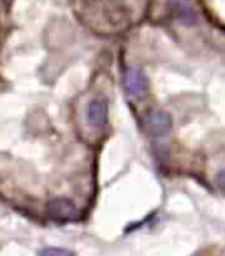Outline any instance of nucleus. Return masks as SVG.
Masks as SVG:
<instances>
[{"mask_svg":"<svg viewBox=\"0 0 225 256\" xmlns=\"http://www.w3.org/2000/svg\"><path fill=\"white\" fill-rule=\"evenodd\" d=\"M108 104L105 99H92L86 105V120L91 126H100L106 122Z\"/></svg>","mask_w":225,"mask_h":256,"instance_id":"5","label":"nucleus"},{"mask_svg":"<svg viewBox=\"0 0 225 256\" xmlns=\"http://www.w3.org/2000/svg\"><path fill=\"white\" fill-rule=\"evenodd\" d=\"M168 6H170V11L174 19L178 22H180L182 25L193 26L198 24L199 16H198L194 5L190 2V0H170V2H168Z\"/></svg>","mask_w":225,"mask_h":256,"instance_id":"1","label":"nucleus"},{"mask_svg":"<svg viewBox=\"0 0 225 256\" xmlns=\"http://www.w3.org/2000/svg\"><path fill=\"white\" fill-rule=\"evenodd\" d=\"M125 90L131 98H142L148 90V80L145 74L138 68H128L125 72Z\"/></svg>","mask_w":225,"mask_h":256,"instance_id":"3","label":"nucleus"},{"mask_svg":"<svg viewBox=\"0 0 225 256\" xmlns=\"http://www.w3.org/2000/svg\"><path fill=\"white\" fill-rule=\"evenodd\" d=\"M40 254H71V252L64 250V248H44L40 250Z\"/></svg>","mask_w":225,"mask_h":256,"instance_id":"6","label":"nucleus"},{"mask_svg":"<svg viewBox=\"0 0 225 256\" xmlns=\"http://www.w3.org/2000/svg\"><path fill=\"white\" fill-rule=\"evenodd\" d=\"M48 213L52 219H58V221H72L78 216V207L70 199L54 198L48 204Z\"/></svg>","mask_w":225,"mask_h":256,"instance_id":"4","label":"nucleus"},{"mask_svg":"<svg viewBox=\"0 0 225 256\" xmlns=\"http://www.w3.org/2000/svg\"><path fill=\"white\" fill-rule=\"evenodd\" d=\"M218 184H219L220 188L225 190V172H220L219 173V176H218Z\"/></svg>","mask_w":225,"mask_h":256,"instance_id":"7","label":"nucleus"},{"mask_svg":"<svg viewBox=\"0 0 225 256\" xmlns=\"http://www.w3.org/2000/svg\"><path fill=\"white\" fill-rule=\"evenodd\" d=\"M145 124L150 134L154 138H164L172 132L173 120L166 112H153L146 116Z\"/></svg>","mask_w":225,"mask_h":256,"instance_id":"2","label":"nucleus"}]
</instances>
